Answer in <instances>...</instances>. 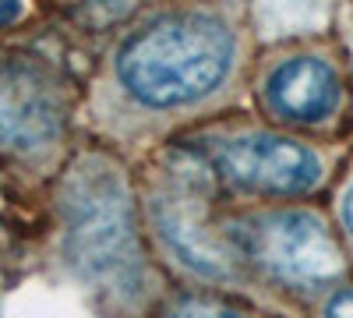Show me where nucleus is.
Masks as SVG:
<instances>
[{"label":"nucleus","instance_id":"obj_6","mask_svg":"<svg viewBox=\"0 0 353 318\" xmlns=\"http://www.w3.org/2000/svg\"><path fill=\"white\" fill-rule=\"evenodd\" d=\"M21 18V0H0V28Z\"/></svg>","mask_w":353,"mask_h":318},{"label":"nucleus","instance_id":"obj_7","mask_svg":"<svg viewBox=\"0 0 353 318\" xmlns=\"http://www.w3.org/2000/svg\"><path fill=\"white\" fill-rule=\"evenodd\" d=\"M329 315H353V290H343L329 301Z\"/></svg>","mask_w":353,"mask_h":318},{"label":"nucleus","instance_id":"obj_3","mask_svg":"<svg viewBox=\"0 0 353 318\" xmlns=\"http://www.w3.org/2000/svg\"><path fill=\"white\" fill-rule=\"evenodd\" d=\"M226 181L254 195H304L321 181V163L301 141L279 135L233 138L216 156Z\"/></svg>","mask_w":353,"mask_h":318},{"label":"nucleus","instance_id":"obj_5","mask_svg":"<svg viewBox=\"0 0 353 318\" xmlns=\"http://www.w3.org/2000/svg\"><path fill=\"white\" fill-rule=\"evenodd\" d=\"M265 99L290 121H325L339 103V78L318 57H293L269 74Z\"/></svg>","mask_w":353,"mask_h":318},{"label":"nucleus","instance_id":"obj_4","mask_svg":"<svg viewBox=\"0 0 353 318\" xmlns=\"http://www.w3.org/2000/svg\"><path fill=\"white\" fill-rule=\"evenodd\" d=\"M64 124L57 81L28 61L0 57V146L39 149Z\"/></svg>","mask_w":353,"mask_h":318},{"label":"nucleus","instance_id":"obj_1","mask_svg":"<svg viewBox=\"0 0 353 318\" xmlns=\"http://www.w3.org/2000/svg\"><path fill=\"white\" fill-rule=\"evenodd\" d=\"M233 64V36L219 18L173 14L134 32L117 53V78L145 106H188L209 96Z\"/></svg>","mask_w":353,"mask_h":318},{"label":"nucleus","instance_id":"obj_2","mask_svg":"<svg viewBox=\"0 0 353 318\" xmlns=\"http://www.w3.org/2000/svg\"><path fill=\"white\" fill-rule=\"evenodd\" d=\"M241 251L272 276L301 286L332 283L343 276V251L329 226L311 212H269L251 216L233 230Z\"/></svg>","mask_w":353,"mask_h":318},{"label":"nucleus","instance_id":"obj_8","mask_svg":"<svg viewBox=\"0 0 353 318\" xmlns=\"http://www.w3.org/2000/svg\"><path fill=\"white\" fill-rule=\"evenodd\" d=\"M343 219H346L350 234H353V184H350V191H346V198H343Z\"/></svg>","mask_w":353,"mask_h":318}]
</instances>
